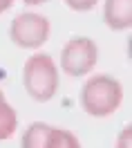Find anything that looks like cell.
<instances>
[{
  "label": "cell",
  "instance_id": "5",
  "mask_svg": "<svg viewBox=\"0 0 132 148\" xmlns=\"http://www.w3.org/2000/svg\"><path fill=\"white\" fill-rule=\"evenodd\" d=\"M103 20L114 32L132 27V0H105Z\"/></svg>",
  "mask_w": 132,
  "mask_h": 148
},
{
  "label": "cell",
  "instance_id": "12",
  "mask_svg": "<svg viewBox=\"0 0 132 148\" xmlns=\"http://www.w3.org/2000/svg\"><path fill=\"white\" fill-rule=\"evenodd\" d=\"M25 5H43V2H49V0H22Z\"/></svg>",
  "mask_w": 132,
  "mask_h": 148
},
{
  "label": "cell",
  "instance_id": "13",
  "mask_svg": "<svg viewBox=\"0 0 132 148\" xmlns=\"http://www.w3.org/2000/svg\"><path fill=\"white\" fill-rule=\"evenodd\" d=\"M0 97H5V94H2V90H0Z\"/></svg>",
  "mask_w": 132,
  "mask_h": 148
},
{
  "label": "cell",
  "instance_id": "3",
  "mask_svg": "<svg viewBox=\"0 0 132 148\" xmlns=\"http://www.w3.org/2000/svg\"><path fill=\"white\" fill-rule=\"evenodd\" d=\"M52 25L49 18L36 11H25L18 14L9 25V36L11 43L18 45L20 49H38L47 43Z\"/></svg>",
  "mask_w": 132,
  "mask_h": 148
},
{
  "label": "cell",
  "instance_id": "6",
  "mask_svg": "<svg viewBox=\"0 0 132 148\" xmlns=\"http://www.w3.org/2000/svg\"><path fill=\"white\" fill-rule=\"evenodd\" d=\"M49 130H52V126L43 123V121L29 123L25 128V132H22V137H20V148H45Z\"/></svg>",
  "mask_w": 132,
  "mask_h": 148
},
{
  "label": "cell",
  "instance_id": "10",
  "mask_svg": "<svg viewBox=\"0 0 132 148\" xmlns=\"http://www.w3.org/2000/svg\"><path fill=\"white\" fill-rule=\"evenodd\" d=\"M116 148H132V126H125V128L119 132Z\"/></svg>",
  "mask_w": 132,
  "mask_h": 148
},
{
  "label": "cell",
  "instance_id": "2",
  "mask_svg": "<svg viewBox=\"0 0 132 148\" xmlns=\"http://www.w3.org/2000/svg\"><path fill=\"white\" fill-rule=\"evenodd\" d=\"M22 85L38 103L54 99L58 90V70L49 54H31L22 67Z\"/></svg>",
  "mask_w": 132,
  "mask_h": 148
},
{
  "label": "cell",
  "instance_id": "8",
  "mask_svg": "<svg viewBox=\"0 0 132 148\" xmlns=\"http://www.w3.org/2000/svg\"><path fill=\"white\" fill-rule=\"evenodd\" d=\"M45 148H81V144H78V137H76L74 132H69V130H65V128H54V126H52Z\"/></svg>",
  "mask_w": 132,
  "mask_h": 148
},
{
  "label": "cell",
  "instance_id": "7",
  "mask_svg": "<svg viewBox=\"0 0 132 148\" xmlns=\"http://www.w3.org/2000/svg\"><path fill=\"white\" fill-rule=\"evenodd\" d=\"M16 126H18L16 110L9 106V101L5 97H0V141H7L14 137Z\"/></svg>",
  "mask_w": 132,
  "mask_h": 148
},
{
  "label": "cell",
  "instance_id": "4",
  "mask_svg": "<svg viewBox=\"0 0 132 148\" xmlns=\"http://www.w3.org/2000/svg\"><path fill=\"white\" fill-rule=\"evenodd\" d=\"M99 61V47L92 38L74 36L61 49V70L69 76H85Z\"/></svg>",
  "mask_w": 132,
  "mask_h": 148
},
{
  "label": "cell",
  "instance_id": "1",
  "mask_svg": "<svg viewBox=\"0 0 132 148\" xmlns=\"http://www.w3.org/2000/svg\"><path fill=\"white\" fill-rule=\"evenodd\" d=\"M123 101V85L110 74H94L81 90V106L90 117L103 119L119 110Z\"/></svg>",
  "mask_w": 132,
  "mask_h": 148
},
{
  "label": "cell",
  "instance_id": "9",
  "mask_svg": "<svg viewBox=\"0 0 132 148\" xmlns=\"http://www.w3.org/2000/svg\"><path fill=\"white\" fill-rule=\"evenodd\" d=\"M96 2L99 0H65V5L72 11H90L96 7Z\"/></svg>",
  "mask_w": 132,
  "mask_h": 148
},
{
  "label": "cell",
  "instance_id": "11",
  "mask_svg": "<svg viewBox=\"0 0 132 148\" xmlns=\"http://www.w3.org/2000/svg\"><path fill=\"white\" fill-rule=\"evenodd\" d=\"M11 5H14V0H0V14H5L7 9H11Z\"/></svg>",
  "mask_w": 132,
  "mask_h": 148
}]
</instances>
